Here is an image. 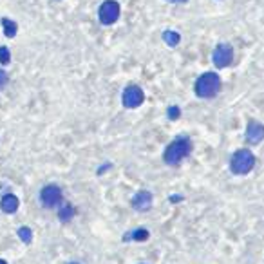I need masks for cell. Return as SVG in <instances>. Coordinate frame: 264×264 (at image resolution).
Returning <instances> with one entry per match:
<instances>
[{
	"instance_id": "cell-5",
	"label": "cell",
	"mask_w": 264,
	"mask_h": 264,
	"mask_svg": "<svg viewBox=\"0 0 264 264\" xmlns=\"http://www.w3.org/2000/svg\"><path fill=\"white\" fill-rule=\"evenodd\" d=\"M212 60H214V65L217 69H224L232 64L233 60V49L228 45V44H219L216 49H214V54H212Z\"/></svg>"
},
{
	"instance_id": "cell-8",
	"label": "cell",
	"mask_w": 264,
	"mask_h": 264,
	"mask_svg": "<svg viewBox=\"0 0 264 264\" xmlns=\"http://www.w3.org/2000/svg\"><path fill=\"white\" fill-rule=\"evenodd\" d=\"M264 139V125L257 122H250L246 127V141L252 145H259Z\"/></svg>"
},
{
	"instance_id": "cell-11",
	"label": "cell",
	"mask_w": 264,
	"mask_h": 264,
	"mask_svg": "<svg viewBox=\"0 0 264 264\" xmlns=\"http://www.w3.org/2000/svg\"><path fill=\"white\" fill-rule=\"evenodd\" d=\"M2 26H4V33L5 37L13 38L16 35V24L9 18H2Z\"/></svg>"
},
{
	"instance_id": "cell-18",
	"label": "cell",
	"mask_w": 264,
	"mask_h": 264,
	"mask_svg": "<svg viewBox=\"0 0 264 264\" xmlns=\"http://www.w3.org/2000/svg\"><path fill=\"white\" fill-rule=\"evenodd\" d=\"M5 84H7V74H5V71H0V89H2Z\"/></svg>"
},
{
	"instance_id": "cell-17",
	"label": "cell",
	"mask_w": 264,
	"mask_h": 264,
	"mask_svg": "<svg viewBox=\"0 0 264 264\" xmlns=\"http://www.w3.org/2000/svg\"><path fill=\"white\" fill-rule=\"evenodd\" d=\"M179 107H170L169 109V118L170 120H177L179 118Z\"/></svg>"
},
{
	"instance_id": "cell-9",
	"label": "cell",
	"mask_w": 264,
	"mask_h": 264,
	"mask_svg": "<svg viewBox=\"0 0 264 264\" xmlns=\"http://www.w3.org/2000/svg\"><path fill=\"white\" fill-rule=\"evenodd\" d=\"M132 206L136 208V210H148L150 206H152V194L150 192H137L136 196H134V199H132Z\"/></svg>"
},
{
	"instance_id": "cell-10",
	"label": "cell",
	"mask_w": 264,
	"mask_h": 264,
	"mask_svg": "<svg viewBox=\"0 0 264 264\" xmlns=\"http://www.w3.org/2000/svg\"><path fill=\"white\" fill-rule=\"evenodd\" d=\"M18 197L13 196V194H5V196H2V199H0V208H2V212H5V214H13V212L18 210Z\"/></svg>"
},
{
	"instance_id": "cell-2",
	"label": "cell",
	"mask_w": 264,
	"mask_h": 264,
	"mask_svg": "<svg viewBox=\"0 0 264 264\" xmlns=\"http://www.w3.org/2000/svg\"><path fill=\"white\" fill-rule=\"evenodd\" d=\"M219 89H221V78L216 73L201 74L196 82V94L199 98H212L219 92Z\"/></svg>"
},
{
	"instance_id": "cell-13",
	"label": "cell",
	"mask_w": 264,
	"mask_h": 264,
	"mask_svg": "<svg viewBox=\"0 0 264 264\" xmlns=\"http://www.w3.org/2000/svg\"><path fill=\"white\" fill-rule=\"evenodd\" d=\"M73 216H74V208L71 205H64L62 208H60V212H58L60 221H64V222H67Z\"/></svg>"
},
{
	"instance_id": "cell-16",
	"label": "cell",
	"mask_w": 264,
	"mask_h": 264,
	"mask_svg": "<svg viewBox=\"0 0 264 264\" xmlns=\"http://www.w3.org/2000/svg\"><path fill=\"white\" fill-rule=\"evenodd\" d=\"M132 237L137 239V241H145V239H148V232L147 230H137V232H134Z\"/></svg>"
},
{
	"instance_id": "cell-15",
	"label": "cell",
	"mask_w": 264,
	"mask_h": 264,
	"mask_svg": "<svg viewBox=\"0 0 264 264\" xmlns=\"http://www.w3.org/2000/svg\"><path fill=\"white\" fill-rule=\"evenodd\" d=\"M9 49L7 47H0V64L2 65H5V64H9Z\"/></svg>"
},
{
	"instance_id": "cell-14",
	"label": "cell",
	"mask_w": 264,
	"mask_h": 264,
	"mask_svg": "<svg viewBox=\"0 0 264 264\" xmlns=\"http://www.w3.org/2000/svg\"><path fill=\"white\" fill-rule=\"evenodd\" d=\"M18 235H20V239L24 241V243H31V239H33V233L29 228L26 226H22L20 230H18Z\"/></svg>"
},
{
	"instance_id": "cell-19",
	"label": "cell",
	"mask_w": 264,
	"mask_h": 264,
	"mask_svg": "<svg viewBox=\"0 0 264 264\" xmlns=\"http://www.w3.org/2000/svg\"><path fill=\"white\" fill-rule=\"evenodd\" d=\"M0 264H7V263H5V261H0Z\"/></svg>"
},
{
	"instance_id": "cell-12",
	"label": "cell",
	"mask_w": 264,
	"mask_h": 264,
	"mask_svg": "<svg viewBox=\"0 0 264 264\" xmlns=\"http://www.w3.org/2000/svg\"><path fill=\"white\" fill-rule=\"evenodd\" d=\"M163 40L169 44L170 47H174V45H177V44H179L181 37L176 31H165L163 33Z\"/></svg>"
},
{
	"instance_id": "cell-3",
	"label": "cell",
	"mask_w": 264,
	"mask_h": 264,
	"mask_svg": "<svg viewBox=\"0 0 264 264\" xmlns=\"http://www.w3.org/2000/svg\"><path fill=\"white\" fill-rule=\"evenodd\" d=\"M254 165H255V158L248 148L237 150L232 156V159H230V169H232L233 174H239V176L248 174L250 170L254 169Z\"/></svg>"
},
{
	"instance_id": "cell-4",
	"label": "cell",
	"mask_w": 264,
	"mask_h": 264,
	"mask_svg": "<svg viewBox=\"0 0 264 264\" xmlns=\"http://www.w3.org/2000/svg\"><path fill=\"white\" fill-rule=\"evenodd\" d=\"M98 16H100L101 24L111 26V24H114L120 18V4L114 2V0H105L100 5V9H98Z\"/></svg>"
},
{
	"instance_id": "cell-20",
	"label": "cell",
	"mask_w": 264,
	"mask_h": 264,
	"mask_svg": "<svg viewBox=\"0 0 264 264\" xmlns=\"http://www.w3.org/2000/svg\"><path fill=\"white\" fill-rule=\"evenodd\" d=\"M73 264H76V263H73Z\"/></svg>"
},
{
	"instance_id": "cell-6",
	"label": "cell",
	"mask_w": 264,
	"mask_h": 264,
	"mask_svg": "<svg viewBox=\"0 0 264 264\" xmlns=\"http://www.w3.org/2000/svg\"><path fill=\"white\" fill-rule=\"evenodd\" d=\"M40 201L45 208H54L62 203V190L60 186L56 185H47L44 186L42 192H40Z\"/></svg>"
},
{
	"instance_id": "cell-7",
	"label": "cell",
	"mask_w": 264,
	"mask_h": 264,
	"mask_svg": "<svg viewBox=\"0 0 264 264\" xmlns=\"http://www.w3.org/2000/svg\"><path fill=\"white\" fill-rule=\"evenodd\" d=\"M123 105L127 107V109H136L143 103L145 100V94H143L141 87H137V85H129L127 89L123 90Z\"/></svg>"
},
{
	"instance_id": "cell-1",
	"label": "cell",
	"mask_w": 264,
	"mask_h": 264,
	"mask_svg": "<svg viewBox=\"0 0 264 264\" xmlns=\"http://www.w3.org/2000/svg\"><path fill=\"white\" fill-rule=\"evenodd\" d=\"M192 150V141L188 137L181 136V137H176L174 141L170 143L169 147L165 148V163L167 165H179L183 159L190 154Z\"/></svg>"
}]
</instances>
